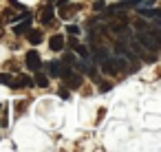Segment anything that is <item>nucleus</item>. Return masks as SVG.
Wrapping results in <instances>:
<instances>
[{
    "instance_id": "obj_1",
    "label": "nucleus",
    "mask_w": 161,
    "mask_h": 152,
    "mask_svg": "<svg viewBox=\"0 0 161 152\" xmlns=\"http://www.w3.org/2000/svg\"><path fill=\"white\" fill-rule=\"evenodd\" d=\"M126 68V62H124V57H106L104 62H102V71L106 73V75H115V73H119V71H124Z\"/></svg>"
},
{
    "instance_id": "obj_2",
    "label": "nucleus",
    "mask_w": 161,
    "mask_h": 152,
    "mask_svg": "<svg viewBox=\"0 0 161 152\" xmlns=\"http://www.w3.org/2000/svg\"><path fill=\"white\" fill-rule=\"evenodd\" d=\"M137 42H139L143 49H148V51H159V46H161L148 31H139V33H137Z\"/></svg>"
},
{
    "instance_id": "obj_3",
    "label": "nucleus",
    "mask_w": 161,
    "mask_h": 152,
    "mask_svg": "<svg viewBox=\"0 0 161 152\" xmlns=\"http://www.w3.org/2000/svg\"><path fill=\"white\" fill-rule=\"evenodd\" d=\"M47 71H49V75H51V77H64V75H66L69 71H73V68H71V66H66L64 62H55V60H53V62H49V64H47Z\"/></svg>"
},
{
    "instance_id": "obj_4",
    "label": "nucleus",
    "mask_w": 161,
    "mask_h": 152,
    "mask_svg": "<svg viewBox=\"0 0 161 152\" xmlns=\"http://www.w3.org/2000/svg\"><path fill=\"white\" fill-rule=\"evenodd\" d=\"M25 62H27V68H29V71H33V73H36V71H40V66H42L40 53H38L36 49H31V51L27 53V60H25Z\"/></svg>"
},
{
    "instance_id": "obj_5",
    "label": "nucleus",
    "mask_w": 161,
    "mask_h": 152,
    "mask_svg": "<svg viewBox=\"0 0 161 152\" xmlns=\"http://www.w3.org/2000/svg\"><path fill=\"white\" fill-rule=\"evenodd\" d=\"M139 3L141 0H119L117 5H110L108 9H106V14L110 16V14H117V11H121V9H130V7H139Z\"/></svg>"
},
{
    "instance_id": "obj_6",
    "label": "nucleus",
    "mask_w": 161,
    "mask_h": 152,
    "mask_svg": "<svg viewBox=\"0 0 161 152\" xmlns=\"http://www.w3.org/2000/svg\"><path fill=\"white\" fill-rule=\"evenodd\" d=\"M62 79H66V88H80L82 82H84V77H82L80 73H73V71H69Z\"/></svg>"
},
{
    "instance_id": "obj_7",
    "label": "nucleus",
    "mask_w": 161,
    "mask_h": 152,
    "mask_svg": "<svg viewBox=\"0 0 161 152\" xmlns=\"http://www.w3.org/2000/svg\"><path fill=\"white\" fill-rule=\"evenodd\" d=\"M64 44H66V40H64V35H60V33H55V35L49 38V49H51V51H62Z\"/></svg>"
},
{
    "instance_id": "obj_8",
    "label": "nucleus",
    "mask_w": 161,
    "mask_h": 152,
    "mask_svg": "<svg viewBox=\"0 0 161 152\" xmlns=\"http://www.w3.org/2000/svg\"><path fill=\"white\" fill-rule=\"evenodd\" d=\"M29 29H31V18H25L20 24H16V27H14V33H16V35H25Z\"/></svg>"
},
{
    "instance_id": "obj_9",
    "label": "nucleus",
    "mask_w": 161,
    "mask_h": 152,
    "mask_svg": "<svg viewBox=\"0 0 161 152\" xmlns=\"http://www.w3.org/2000/svg\"><path fill=\"white\" fill-rule=\"evenodd\" d=\"M139 14L146 16V18H157V22L161 24V9H146V7H139Z\"/></svg>"
},
{
    "instance_id": "obj_10",
    "label": "nucleus",
    "mask_w": 161,
    "mask_h": 152,
    "mask_svg": "<svg viewBox=\"0 0 161 152\" xmlns=\"http://www.w3.org/2000/svg\"><path fill=\"white\" fill-rule=\"evenodd\" d=\"M42 24H53V5H47L42 11Z\"/></svg>"
},
{
    "instance_id": "obj_11",
    "label": "nucleus",
    "mask_w": 161,
    "mask_h": 152,
    "mask_svg": "<svg viewBox=\"0 0 161 152\" xmlns=\"http://www.w3.org/2000/svg\"><path fill=\"white\" fill-rule=\"evenodd\" d=\"M9 84H11V88H20V86H31L33 82H31V79H29L27 75H20V77H18L16 82H9Z\"/></svg>"
},
{
    "instance_id": "obj_12",
    "label": "nucleus",
    "mask_w": 161,
    "mask_h": 152,
    "mask_svg": "<svg viewBox=\"0 0 161 152\" xmlns=\"http://www.w3.org/2000/svg\"><path fill=\"white\" fill-rule=\"evenodd\" d=\"M27 33H29V42H31V44H33V46H36V44H40V42H42V33H40V31H38V29H33V31H31V29H29V31H27Z\"/></svg>"
},
{
    "instance_id": "obj_13",
    "label": "nucleus",
    "mask_w": 161,
    "mask_h": 152,
    "mask_svg": "<svg viewBox=\"0 0 161 152\" xmlns=\"http://www.w3.org/2000/svg\"><path fill=\"white\" fill-rule=\"evenodd\" d=\"M126 29H128V20H121V22L110 24V31H115V33H126Z\"/></svg>"
},
{
    "instance_id": "obj_14",
    "label": "nucleus",
    "mask_w": 161,
    "mask_h": 152,
    "mask_svg": "<svg viewBox=\"0 0 161 152\" xmlns=\"http://www.w3.org/2000/svg\"><path fill=\"white\" fill-rule=\"evenodd\" d=\"M141 60H143L146 64H154L159 57H157V51H148V53H143V51H141Z\"/></svg>"
},
{
    "instance_id": "obj_15",
    "label": "nucleus",
    "mask_w": 161,
    "mask_h": 152,
    "mask_svg": "<svg viewBox=\"0 0 161 152\" xmlns=\"http://www.w3.org/2000/svg\"><path fill=\"white\" fill-rule=\"evenodd\" d=\"M36 84H38V86H42V88H47V86H49V77H47L44 73L36 71Z\"/></svg>"
},
{
    "instance_id": "obj_16",
    "label": "nucleus",
    "mask_w": 161,
    "mask_h": 152,
    "mask_svg": "<svg viewBox=\"0 0 161 152\" xmlns=\"http://www.w3.org/2000/svg\"><path fill=\"white\" fill-rule=\"evenodd\" d=\"M93 55H95L99 62H104V60L108 57V51H106V49H95V46H93Z\"/></svg>"
},
{
    "instance_id": "obj_17",
    "label": "nucleus",
    "mask_w": 161,
    "mask_h": 152,
    "mask_svg": "<svg viewBox=\"0 0 161 152\" xmlns=\"http://www.w3.org/2000/svg\"><path fill=\"white\" fill-rule=\"evenodd\" d=\"M148 27H150V24L143 22V20H137V22H135V29H137V31H148Z\"/></svg>"
},
{
    "instance_id": "obj_18",
    "label": "nucleus",
    "mask_w": 161,
    "mask_h": 152,
    "mask_svg": "<svg viewBox=\"0 0 161 152\" xmlns=\"http://www.w3.org/2000/svg\"><path fill=\"white\" fill-rule=\"evenodd\" d=\"M108 90H113V84L110 82H99V93H108Z\"/></svg>"
},
{
    "instance_id": "obj_19",
    "label": "nucleus",
    "mask_w": 161,
    "mask_h": 152,
    "mask_svg": "<svg viewBox=\"0 0 161 152\" xmlns=\"http://www.w3.org/2000/svg\"><path fill=\"white\" fill-rule=\"evenodd\" d=\"M66 33H69V35H77V33H80V27H77V24H69V27H66Z\"/></svg>"
},
{
    "instance_id": "obj_20",
    "label": "nucleus",
    "mask_w": 161,
    "mask_h": 152,
    "mask_svg": "<svg viewBox=\"0 0 161 152\" xmlns=\"http://www.w3.org/2000/svg\"><path fill=\"white\" fill-rule=\"evenodd\" d=\"M64 64H66V66H71V68H73V66H75V57H73V55H71V53H69V55H64Z\"/></svg>"
},
{
    "instance_id": "obj_21",
    "label": "nucleus",
    "mask_w": 161,
    "mask_h": 152,
    "mask_svg": "<svg viewBox=\"0 0 161 152\" xmlns=\"http://www.w3.org/2000/svg\"><path fill=\"white\" fill-rule=\"evenodd\" d=\"M11 82V75L9 73H0V84H9Z\"/></svg>"
},
{
    "instance_id": "obj_22",
    "label": "nucleus",
    "mask_w": 161,
    "mask_h": 152,
    "mask_svg": "<svg viewBox=\"0 0 161 152\" xmlns=\"http://www.w3.org/2000/svg\"><path fill=\"white\" fill-rule=\"evenodd\" d=\"M60 97H62V99H69V88H66V86L60 88Z\"/></svg>"
},
{
    "instance_id": "obj_23",
    "label": "nucleus",
    "mask_w": 161,
    "mask_h": 152,
    "mask_svg": "<svg viewBox=\"0 0 161 152\" xmlns=\"http://www.w3.org/2000/svg\"><path fill=\"white\" fill-rule=\"evenodd\" d=\"M9 3H11V7H16V9H22V11H25V5H20L18 0H9Z\"/></svg>"
},
{
    "instance_id": "obj_24",
    "label": "nucleus",
    "mask_w": 161,
    "mask_h": 152,
    "mask_svg": "<svg viewBox=\"0 0 161 152\" xmlns=\"http://www.w3.org/2000/svg\"><path fill=\"white\" fill-rule=\"evenodd\" d=\"M93 7H95L97 11H102V9H106V5L102 3V0H99V3H93Z\"/></svg>"
}]
</instances>
